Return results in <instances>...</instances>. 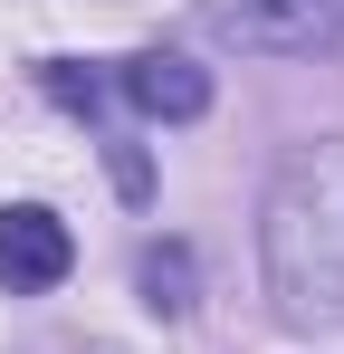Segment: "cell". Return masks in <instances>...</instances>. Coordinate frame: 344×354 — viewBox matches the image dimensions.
Instances as JSON below:
<instances>
[{"mask_svg":"<svg viewBox=\"0 0 344 354\" xmlns=\"http://www.w3.org/2000/svg\"><path fill=\"white\" fill-rule=\"evenodd\" d=\"M268 297L287 326H344V134L296 144L258 201Z\"/></svg>","mask_w":344,"mask_h":354,"instance_id":"6da1fadb","label":"cell"},{"mask_svg":"<svg viewBox=\"0 0 344 354\" xmlns=\"http://www.w3.org/2000/svg\"><path fill=\"white\" fill-rule=\"evenodd\" d=\"M211 39L249 58H335L344 48V0H201Z\"/></svg>","mask_w":344,"mask_h":354,"instance_id":"7a4b0ae2","label":"cell"},{"mask_svg":"<svg viewBox=\"0 0 344 354\" xmlns=\"http://www.w3.org/2000/svg\"><path fill=\"white\" fill-rule=\"evenodd\" d=\"M67 268H77L67 221L39 211V201H10V211H0V288H10V297H39V288H57Z\"/></svg>","mask_w":344,"mask_h":354,"instance_id":"3957f363","label":"cell"},{"mask_svg":"<svg viewBox=\"0 0 344 354\" xmlns=\"http://www.w3.org/2000/svg\"><path fill=\"white\" fill-rule=\"evenodd\" d=\"M115 86H124L134 115H153V124L211 115V67H191L182 48H144V58H124V67H115Z\"/></svg>","mask_w":344,"mask_h":354,"instance_id":"277c9868","label":"cell"},{"mask_svg":"<svg viewBox=\"0 0 344 354\" xmlns=\"http://www.w3.org/2000/svg\"><path fill=\"white\" fill-rule=\"evenodd\" d=\"M144 306H163V316H182V306H191V249H182V239L144 249Z\"/></svg>","mask_w":344,"mask_h":354,"instance_id":"5b68a950","label":"cell"}]
</instances>
